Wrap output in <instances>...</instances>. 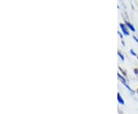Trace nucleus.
Wrapping results in <instances>:
<instances>
[{
  "mask_svg": "<svg viewBox=\"0 0 138 114\" xmlns=\"http://www.w3.org/2000/svg\"><path fill=\"white\" fill-rule=\"evenodd\" d=\"M117 99H118V101H119V103L120 104H124V100H123V99L121 98V96L120 95V94H117Z\"/></svg>",
  "mask_w": 138,
  "mask_h": 114,
  "instance_id": "obj_1",
  "label": "nucleus"
},
{
  "mask_svg": "<svg viewBox=\"0 0 138 114\" xmlns=\"http://www.w3.org/2000/svg\"><path fill=\"white\" fill-rule=\"evenodd\" d=\"M121 27L123 28V31H124V32L125 33V35H128L129 33H128V32H127V30H126V29H125V27H124V26H123L122 25H121Z\"/></svg>",
  "mask_w": 138,
  "mask_h": 114,
  "instance_id": "obj_2",
  "label": "nucleus"
},
{
  "mask_svg": "<svg viewBox=\"0 0 138 114\" xmlns=\"http://www.w3.org/2000/svg\"><path fill=\"white\" fill-rule=\"evenodd\" d=\"M118 55H120V57H121V59H122V60H124V57H123V56H122V55H120V53H118Z\"/></svg>",
  "mask_w": 138,
  "mask_h": 114,
  "instance_id": "obj_4",
  "label": "nucleus"
},
{
  "mask_svg": "<svg viewBox=\"0 0 138 114\" xmlns=\"http://www.w3.org/2000/svg\"><path fill=\"white\" fill-rule=\"evenodd\" d=\"M127 25H128L129 27H130V29H131V30H132V31H135V30H134V27H133V26H132V25H130V24H129V23H127Z\"/></svg>",
  "mask_w": 138,
  "mask_h": 114,
  "instance_id": "obj_3",
  "label": "nucleus"
}]
</instances>
